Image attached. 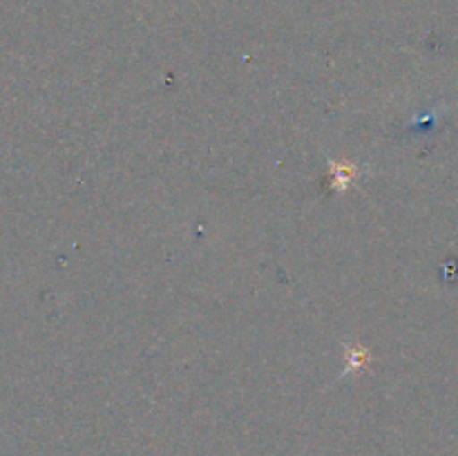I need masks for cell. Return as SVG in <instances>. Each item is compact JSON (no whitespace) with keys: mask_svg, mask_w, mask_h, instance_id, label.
<instances>
[{"mask_svg":"<svg viewBox=\"0 0 458 456\" xmlns=\"http://www.w3.org/2000/svg\"><path fill=\"white\" fill-rule=\"evenodd\" d=\"M353 177H356V168H353V165H334V186L340 188V190H344V188L353 182Z\"/></svg>","mask_w":458,"mask_h":456,"instance_id":"6da1fadb","label":"cell"}]
</instances>
